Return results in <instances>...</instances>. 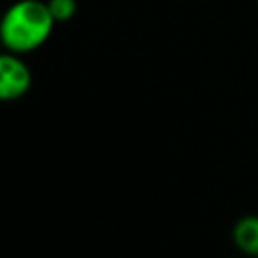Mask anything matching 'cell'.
Returning <instances> with one entry per match:
<instances>
[{"label": "cell", "mask_w": 258, "mask_h": 258, "mask_svg": "<svg viewBox=\"0 0 258 258\" xmlns=\"http://www.w3.org/2000/svg\"><path fill=\"white\" fill-rule=\"evenodd\" d=\"M54 24L46 2L20 0L4 12L0 20V40L8 52L24 54L44 44Z\"/></svg>", "instance_id": "1"}, {"label": "cell", "mask_w": 258, "mask_h": 258, "mask_svg": "<svg viewBox=\"0 0 258 258\" xmlns=\"http://www.w3.org/2000/svg\"><path fill=\"white\" fill-rule=\"evenodd\" d=\"M32 77L22 58L14 52L0 54V101H16L30 89Z\"/></svg>", "instance_id": "2"}, {"label": "cell", "mask_w": 258, "mask_h": 258, "mask_svg": "<svg viewBox=\"0 0 258 258\" xmlns=\"http://www.w3.org/2000/svg\"><path fill=\"white\" fill-rule=\"evenodd\" d=\"M234 242L246 254H258V218H244L234 228Z\"/></svg>", "instance_id": "3"}, {"label": "cell", "mask_w": 258, "mask_h": 258, "mask_svg": "<svg viewBox=\"0 0 258 258\" xmlns=\"http://www.w3.org/2000/svg\"><path fill=\"white\" fill-rule=\"evenodd\" d=\"M48 10L54 18V22H62V20H71L77 12V2L75 0H48Z\"/></svg>", "instance_id": "4"}]
</instances>
